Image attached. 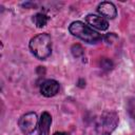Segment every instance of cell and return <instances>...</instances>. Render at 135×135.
Returning <instances> with one entry per match:
<instances>
[{
	"mask_svg": "<svg viewBox=\"0 0 135 135\" xmlns=\"http://www.w3.org/2000/svg\"><path fill=\"white\" fill-rule=\"evenodd\" d=\"M31 52L38 59H45L52 53V39L47 34H39L30 41Z\"/></svg>",
	"mask_w": 135,
	"mask_h": 135,
	"instance_id": "obj_1",
	"label": "cell"
},
{
	"mask_svg": "<svg viewBox=\"0 0 135 135\" xmlns=\"http://www.w3.org/2000/svg\"><path fill=\"white\" fill-rule=\"evenodd\" d=\"M69 31L72 35L78 37L79 39L88 42V43H96L101 39V36L95 32L93 28L89 27L81 21H74L69 26Z\"/></svg>",
	"mask_w": 135,
	"mask_h": 135,
	"instance_id": "obj_2",
	"label": "cell"
},
{
	"mask_svg": "<svg viewBox=\"0 0 135 135\" xmlns=\"http://www.w3.org/2000/svg\"><path fill=\"white\" fill-rule=\"evenodd\" d=\"M118 124V116L115 112L105 111L97 120L96 131L99 135H110Z\"/></svg>",
	"mask_w": 135,
	"mask_h": 135,
	"instance_id": "obj_3",
	"label": "cell"
},
{
	"mask_svg": "<svg viewBox=\"0 0 135 135\" xmlns=\"http://www.w3.org/2000/svg\"><path fill=\"white\" fill-rule=\"evenodd\" d=\"M37 123H38L37 115L34 112H30V113L22 115L18 121L19 128L22 131V133H24V134L33 133L37 127Z\"/></svg>",
	"mask_w": 135,
	"mask_h": 135,
	"instance_id": "obj_4",
	"label": "cell"
},
{
	"mask_svg": "<svg viewBox=\"0 0 135 135\" xmlns=\"http://www.w3.org/2000/svg\"><path fill=\"white\" fill-rule=\"evenodd\" d=\"M59 91V83L56 80L49 79L42 82L40 86V92L45 97H52L55 96Z\"/></svg>",
	"mask_w": 135,
	"mask_h": 135,
	"instance_id": "obj_5",
	"label": "cell"
},
{
	"mask_svg": "<svg viewBox=\"0 0 135 135\" xmlns=\"http://www.w3.org/2000/svg\"><path fill=\"white\" fill-rule=\"evenodd\" d=\"M98 13L101 15V17L103 18H109V19H113L116 17L117 15V9L115 7V5L112 2H101L98 5Z\"/></svg>",
	"mask_w": 135,
	"mask_h": 135,
	"instance_id": "obj_6",
	"label": "cell"
},
{
	"mask_svg": "<svg viewBox=\"0 0 135 135\" xmlns=\"http://www.w3.org/2000/svg\"><path fill=\"white\" fill-rule=\"evenodd\" d=\"M85 21L94 28L100 30V31H104L109 27V22L101 16H97V15H88L85 17Z\"/></svg>",
	"mask_w": 135,
	"mask_h": 135,
	"instance_id": "obj_7",
	"label": "cell"
},
{
	"mask_svg": "<svg viewBox=\"0 0 135 135\" xmlns=\"http://www.w3.org/2000/svg\"><path fill=\"white\" fill-rule=\"evenodd\" d=\"M52 123V117L47 112H43L38 121V133L39 135H49L50 127Z\"/></svg>",
	"mask_w": 135,
	"mask_h": 135,
	"instance_id": "obj_8",
	"label": "cell"
},
{
	"mask_svg": "<svg viewBox=\"0 0 135 135\" xmlns=\"http://www.w3.org/2000/svg\"><path fill=\"white\" fill-rule=\"evenodd\" d=\"M33 21H34V23L36 24L37 27H43L47 23L49 17L44 14H36L33 17Z\"/></svg>",
	"mask_w": 135,
	"mask_h": 135,
	"instance_id": "obj_9",
	"label": "cell"
},
{
	"mask_svg": "<svg viewBox=\"0 0 135 135\" xmlns=\"http://www.w3.org/2000/svg\"><path fill=\"white\" fill-rule=\"evenodd\" d=\"M72 53L75 57H80L83 55V49L79 44H74L72 46Z\"/></svg>",
	"mask_w": 135,
	"mask_h": 135,
	"instance_id": "obj_10",
	"label": "cell"
},
{
	"mask_svg": "<svg viewBox=\"0 0 135 135\" xmlns=\"http://www.w3.org/2000/svg\"><path fill=\"white\" fill-rule=\"evenodd\" d=\"M101 66H102V69H104V70H111L112 66H113V64H112V62H111L109 59L104 58V59L101 61Z\"/></svg>",
	"mask_w": 135,
	"mask_h": 135,
	"instance_id": "obj_11",
	"label": "cell"
},
{
	"mask_svg": "<svg viewBox=\"0 0 135 135\" xmlns=\"http://www.w3.org/2000/svg\"><path fill=\"white\" fill-rule=\"evenodd\" d=\"M54 135H70L68 133H64V132H59V133H55Z\"/></svg>",
	"mask_w": 135,
	"mask_h": 135,
	"instance_id": "obj_12",
	"label": "cell"
}]
</instances>
